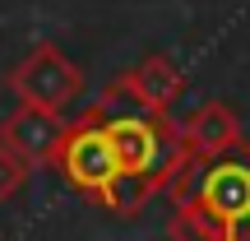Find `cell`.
<instances>
[{
	"label": "cell",
	"mask_w": 250,
	"mask_h": 241,
	"mask_svg": "<svg viewBox=\"0 0 250 241\" xmlns=\"http://www.w3.org/2000/svg\"><path fill=\"white\" fill-rule=\"evenodd\" d=\"M176 209L195 214L213 232V241H250V139H241L223 158H190L181 149L176 176L167 181Z\"/></svg>",
	"instance_id": "cell-1"
},
{
	"label": "cell",
	"mask_w": 250,
	"mask_h": 241,
	"mask_svg": "<svg viewBox=\"0 0 250 241\" xmlns=\"http://www.w3.org/2000/svg\"><path fill=\"white\" fill-rule=\"evenodd\" d=\"M56 172L65 176V186L79 190L83 199H93L98 209H107L116 181L125 176L121 162H116V149H111V134H107V107H88L79 121L65 125V139L56 149Z\"/></svg>",
	"instance_id": "cell-2"
},
{
	"label": "cell",
	"mask_w": 250,
	"mask_h": 241,
	"mask_svg": "<svg viewBox=\"0 0 250 241\" xmlns=\"http://www.w3.org/2000/svg\"><path fill=\"white\" fill-rule=\"evenodd\" d=\"M9 93L28 107H46V111H65L79 102L83 93V70L61 51L56 42H42L9 70Z\"/></svg>",
	"instance_id": "cell-3"
},
{
	"label": "cell",
	"mask_w": 250,
	"mask_h": 241,
	"mask_svg": "<svg viewBox=\"0 0 250 241\" xmlns=\"http://www.w3.org/2000/svg\"><path fill=\"white\" fill-rule=\"evenodd\" d=\"M181 88H186V74L171 56H144L130 74H121L102 88V107H116V98H130L148 116H167L171 102L181 98Z\"/></svg>",
	"instance_id": "cell-4"
},
{
	"label": "cell",
	"mask_w": 250,
	"mask_h": 241,
	"mask_svg": "<svg viewBox=\"0 0 250 241\" xmlns=\"http://www.w3.org/2000/svg\"><path fill=\"white\" fill-rule=\"evenodd\" d=\"M61 139H65V121H61V111H46V107L19 102V107L0 121V144H5L14 158H23L28 167H51Z\"/></svg>",
	"instance_id": "cell-5"
},
{
	"label": "cell",
	"mask_w": 250,
	"mask_h": 241,
	"mask_svg": "<svg viewBox=\"0 0 250 241\" xmlns=\"http://www.w3.org/2000/svg\"><path fill=\"white\" fill-rule=\"evenodd\" d=\"M176 130H181V149H186L190 158H199V162L223 158V153H232L236 144L246 139L241 116H236L227 102H204V107L190 111V121L176 125Z\"/></svg>",
	"instance_id": "cell-6"
},
{
	"label": "cell",
	"mask_w": 250,
	"mask_h": 241,
	"mask_svg": "<svg viewBox=\"0 0 250 241\" xmlns=\"http://www.w3.org/2000/svg\"><path fill=\"white\" fill-rule=\"evenodd\" d=\"M28 172H33V167H28L23 158H14V153L0 144V204H5V199H14L19 190L28 186Z\"/></svg>",
	"instance_id": "cell-7"
},
{
	"label": "cell",
	"mask_w": 250,
	"mask_h": 241,
	"mask_svg": "<svg viewBox=\"0 0 250 241\" xmlns=\"http://www.w3.org/2000/svg\"><path fill=\"white\" fill-rule=\"evenodd\" d=\"M167 237H171V241H213V232H208L195 214H186V209H176V214H171Z\"/></svg>",
	"instance_id": "cell-8"
}]
</instances>
